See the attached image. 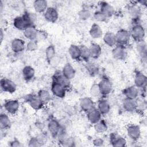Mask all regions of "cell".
Segmentation results:
<instances>
[{
    "mask_svg": "<svg viewBox=\"0 0 147 147\" xmlns=\"http://www.w3.org/2000/svg\"><path fill=\"white\" fill-rule=\"evenodd\" d=\"M37 20V16L33 13H25L23 15L16 17L13 21L14 27L19 30L24 31L27 28L34 26Z\"/></svg>",
    "mask_w": 147,
    "mask_h": 147,
    "instance_id": "obj_1",
    "label": "cell"
},
{
    "mask_svg": "<svg viewBox=\"0 0 147 147\" xmlns=\"http://www.w3.org/2000/svg\"><path fill=\"white\" fill-rule=\"evenodd\" d=\"M130 32L131 38L136 42L144 41L145 37V30L140 24H135L133 25Z\"/></svg>",
    "mask_w": 147,
    "mask_h": 147,
    "instance_id": "obj_2",
    "label": "cell"
},
{
    "mask_svg": "<svg viewBox=\"0 0 147 147\" xmlns=\"http://www.w3.org/2000/svg\"><path fill=\"white\" fill-rule=\"evenodd\" d=\"M117 44L125 46L130 42L131 36L130 32L126 29H121L118 30L115 34Z\"/></svg>",
    "mask_w": 147,
    "mask_h": 147,
    "instance_id": "obj_3",
    "label": "cell"
},
{
    "mask_svg": "<svg viewBox=\"0 0 147 147\" xmlns=\"http://www.w3.org/2000/svg\"><path fill=\"white\" fill-rule=\"evenodd\" d=\"M25 101L29 106L34 110H40L42 109L44 104L40 100L37 95L30 94L25 96Z\"/></svg>",
    "mask_w": 147,
    "mask_h": 147,
    "instance_id": "obj_4",
    "label": "cell"
},
{
    "mask_svg": "<svg viewBox=\"0 0 147 147\" xmlns=\"http://www.w3.org/2000/svg\"><path fill=\"white\" fill-rule=\"evenodd\" d=\"M20 103L17 99H8L3 104L4 110L9 114L14 115L19 110Z\"/></svg>",
    "mask_w": 147,
    "mask_h": 147,
    "instance_id": "obj_5",
    "label": "cell"
},
{
    "mask_svg": "<svg viewBox=\"0 0 147 147\" xmlns=\"http://www.w3.org/2000/svg\"><path fill=\"white\" fill-rule=\"evenodd\" d=\"M114 59L117 60H125L127 57V52L125 46L117 44L113 47L111 52Z\"/></svg>",
    "mask_w": 147,
    "mask_h": 147,
    "instance_id": "obj_6",
    "label": "cell"
},
{
    "mask_svg": "<svg viewBox=\"0 0 147 147\" xmlns=\"http://www.w3.org/2000/svg\"><path fill=\"white\" fill-rule=\"evenodd\" d=\"M0 87L1 90L7 93L13 94L17 90V86L11 80L3 78L0 80Z\"/></svg>",
    "mask_w": 147,
    "mask_h": 147,
    "instance_id": "obj_7",
    "label": "cell"
},
{
    "mask_svg": "<svg viewBox=\"0 0 147 147\" xmlns=\"http://www.w3.org/2000/svg\"><path fill=\"white\" fill-rule=\"evenodd\" d=\"M52 81L55 82L63 86L67 90L71 87L70 80L65 78L61 71H56L52 76Z\"/></svg>",
    "mask_w": 147,
    "mask_h": 147,
    "instance_id": "obj_8",
    "label": "cell"
},
{
    "mask_svg": "<svg viewBox=\"0 0 147 147\" xmlns=\"http://www.w3.org/2000/svg\"><path fill=\"white\" fill-rule=\"evenodd\" d=\"M61 124L55 119H51L47 125V128L51 136L53 138H56L61 129Z\"/></svg>",
    "mask_w": 147,
    "mask_h": 147,
    "instance_id": "obj_9",
    "label": "cell"
},
{
    "mask_svg": "<svg viewBox=\"0 0 147 147\" xmlns=\"http://www.w3.org/2000/svg\"><path fill=\"white\" fill-rule=\"evenodd\" d=\"M100 95L107 96L109 95L112 91V84L110 80L107 78H102L98 83Z\"/></svg>",
    "mask_w": 147,
    "mask_h": 147,
    "instance_id": "obj_10",
    "label": "cell"
},
{
    "mask_svg": "<svg viewBox=\"0 0 147 147\" xmlns=\"http://www.w3.org/2000/svg\"><path fill=\"white\" fill-rule=\"evenodd\" d=\"M51 91L53 96L60 99L64 98L67 92V90L63 86L53 81L51 86Z\"/></svg>",
    "mask_w": 147,
    "mask_h": 147,
    "instance_id": "obj_11",
    "label": "cell"
},
{
    "mask_svg": "<svg viewBox=\"0 0 147 147\" xmlns=\"http://www.w3.org/2000/svg\"><path fill=\"white\" fill-rule=\"evenodd\" d=\"M45 20L51 23L56 22L59 18V12L54 7H48L45 11L43 13Z\"/></svg>",
    "mask_w": 147,
    "mask_h": 147,
    "instance_id": "obj_12",
    "label": "cell"
},
{
    "mask_svg": "<svg viewBox=\"0 0 147 147\" xmlns=\"http://www.w3.org/2000/svg\"><path fill=\"white\" fill-rule=\"evenodd\" d=\"M128 137L133 141H136L141 137V129L138 125L131 124L128 126L126 129Z\"/></svg>",
    "mask_w": 147,
    "mask_h": 147,
    "instance_id": "obj_13",
    "label": "cell"
},
{
    "mask_svg": "<svg viewBox=\"0 0 147 147\" xmlns=\"http://www.w3.org/2000/svg\"><path fill=\"white\" fill-rule=\"evenodd\" d=\"M10 47L11 51L14 53H20L22 52L26 49V44L22 39L15 38L11 40Z\"/></svg>",
    "mask_w": 147,
    "mask_h": 147,
    "instance_id": "obj_14",
    "label": "cell"
},
{
    "mask_svg": "<svg viewBox=\"0 0 147 147\" xmlns=\"http://www.w3.org/2000/svg\"><path fill=\"white\" fill-rule=\"evenodd\" d=\"M134 82V86L138 88H145L147 84V77L142 72L140 71H137L135 74Z\"/></svg>",
    "mask_w": 147,
    "mask_h": 147,
    "instance_id": "obj_15",
    "label": "cell"
},
{
    "mask_svg": "<svg viewBox=\"0 0 147 147\" xmlns=\"http://www.w3.org/2000/svg\"><path fill=\"white\" fill-rule=\"evenodd\" d=\"M110 141L114 147H124L127 145L126 140L115 133L110 135Z\"/></svg>",
    "mask_w": 147,
    "mask_h": 147,
    "instance_id": "obj_16",
    "label": "cell"
},
{
    "mask_svg": "<svg viewBox=\"0 0 147 147\" xmlns=\"http://www.w3.org/2000/svg\"><path fill=\"white\" fill-rule=\"evenodd\" d=\"M99 10L101 11L107 18L111 17L115 13L114 7L107 2L101 1L99 3Z\"/></svg>",
    "mask_w": 147,
    "mask_h": 147,
    "instance_id": "obj_17",
    "label": "cell"
},
{
    "mask_svg": "<svg viewBox=\"0 0 147 147\" xmlns=\"http://www.w3.org/2000/svg\"><path fill=\"white\" fill-rule=\"evenodd\" d=\"M80 107L82 110L86 113L88 112L90 110L95 107V103L92 99L87 96L82 98L80 99Z\"/></svg>",
    "mask_w": 147,
    "mask_h": 147,
    "instance_id": "obj_18",
    "label": "cell"
},
{
    "mask_svg": "<svg viewBox=\"0 0 147 147\" xmlns=\"http://www.w3.org/2000/svg\"><path fill=\"white\" fill-rule=\"evenodd\" d=\"M123 109L127 112H134L138 109V103L136 99L125 98L122 102Z\"/></svg>",
    "mask_w": 147,
    "mask_h": 147,
    "instance_id": "obj_19",
    "label": "cell"
},
{
    "mask_svg": "<svg viewBox=\"0 0 147 147\" xmlns=\"http://www.w3.org/2000/svg\"><path fill=\"white\" fill-rule=\"evenodd\" d=\"M86 114L87 120L92 125L95 124L102 119V114L96 107L90 110Z\"/></svg>",
    "mask_w": 147,
    "mask_h": 147,
    "instance_id": "obj_20",
    "label": "cell"
},
{
    "mask_svg": "<svg viewBox=\"0 0 147 147\" xmlns=\"http://www.w3.org/2000/svg\"><path fill=\"white\" fill-rule=\"evenodd\" d=\"M140 91L135 86H130L125 88L123 91V94L126 98L136 99L139 96Z\"/></svg>",
    "mask_w": 147,
    "mask_h": 147,
    "instance_id": "obj_21",
    "label": "cell"
},
{
    "mask_svg": "<svg viewBox=\"0 0 147 147\" xmlns=\"http://www.w3.org/2000/svg\"><path fill=\"white\" fill-rule=\"evenodd\" d=\"M110 105L107 99L102 98L98 100L97 103V109L102 115L109 114L110 111Z\"/></svg>",
    "mask_w": 147,
    "mask_h": 147,
    "instance_id": "obj_22",
    "label": "cell"
},
{
    "mask_svg": "<svg viewBox=\"0 0 147 147\" xmlns=\"http://www.w3.org/2000/svg\"><path fill=\"white\" fill-rule=\"evenodd\" d=\"M89 34L92 38L98 39L103 36V33L100 25L96 23H94L91 25L89 30Z\"/></svg>",
    "mask_w": 147,
    "mask_h": 147,
    "instance_id": "obj_23",
    "label": "cell"
},
{
    "mask_svg": "<svg viewBox=\"0 0 147 147\" xmlns=\"http://www.w3.org/2000/svg\"><path fill=\"white\" fill-rule=\"evenodd\" d=\"M24 37L28 40H37L38 36V32L34 26H31L23 31Z\"/></svg>",
    "mask_w": 147,
    "mask_h": 147,
    "instance_id": "obj_24",
    "label": "cell"
},
{
    "mask_svg": "<svg viewBox=\"0 0 147 147\" xmlns=\"http://www.w3.org/2000/svg\"><path fill=\"white\" fill-rule=\"evenodd\" d=\"M103 41L104 43L109 47H114L117 45L115 33L111 32H107L103 35Z\"/></svg>",
    "mask_w": 147,
    "mask_h": 147,
    "instance_id": "obj_25",
    "label": "cell"
},
{
    "mask_svg": "<svg viewBox=\"0 0 147 147\" xmlns=\"http://www.w3.org/2000/svg\"><path fill=\"white\" fill-rule=\"evenodd\" d=\"M63 75L69 80L74 79L76 75V71L71 64L68 63L65 64L61 70Z\"/></svg>",
    "mask_w": 147,
    "mask_h": 147,
    "instance_id": "obj_26",
    "label": "cell"
},
{
    "mask_svg": "<svg viewBox=\"0 0 147 147\" xmlns=\"http://www.w3.org/2000/svg\"><path fill=\"white\" fill-rule=\"evenodd\" d=\"M33 7L37 13H44L48 7V2L45 0H35L33 2Z\"/></svg>",
    "mask_w": 147,
    "mask_h": 147,
    "instance_id": "obj_27",
    "label": "cell"
},
{
    "mask_svg": "<svg viewBox=\"0 0 147 147\" xmlns=\"http://www.w3.org/2000/svg\"><path fill=\"white\" fill-rule=\"evenodd\" d=\"M22 75L23 79L26 82L32 80L35 75V70L30 65H26L22 69Z\"/></svg>",
    "mask_w": 147,
    "mask_h": 147,
    "instance_id": "obj_28",
    "label": "cell"
},
{
    "mask_svg": "<svg viewBox=\"0 0 147 147\" xmlns=\"http://www.w3.org/2000/svg\"><path fill=\"white\" fill-rule=\"evenodd\" d=\"M136 48L141 59L145 62L146 61L147 47H146V44L145 40L138 42H136Z\"/></svg>",
    "mask_w": 147,
    "mask_h": 147,
    "instance_id": "obj_29",
    "label": "cell"
},
{
    "mask_svg": "<svg viewBox=\"0 0 147 147\" xmlns=\"http://www.w3.org/2000/svg\"><path fill=\"white\" fill-rule=\"evenodd\" d=\"M68 53L70 57L75 60H79L81 59V51L79 46L75 44H71L68 48Z\"/></svg>",
    "mask_w": 147,
    "mask_h": 147,
    "instance_id": "obj_30",
    "label": "cell"
},
{
    "mask_svg": "<svg viewBox=\"0 0 147 147\" xmlns=\"http://www.w3.org/2000/svg\"><path fill=\"white\" fill-rule=\"evenodd\" d=\"M90 57L94 59H98L102 53V48L97 43H92L88 47Z\"/></svg>",
    "mask_w": 147,
    "mask_h": 147,
    "instance_id": "obj_31",
    "label": "cell"
},
{
    "mask_svg": "<svg viewBox=\"0 0 147 147\" xmlns=\"http://www.w3.org/2000/svg\"><path fill=\"white\" fill-rule=\"evenodd\" d=\"M11 126V120L9 115L5 113L0 114V127L1 130L8 129Z\"/></svg>",
    "mask_w": 147,
    "mask_h": 147,
    "instance_id": "obj_32",
    "label": "cell"
},
{
    "mask_svg": "<svg viewBox=\"0 0 147 147\" xmlns=\"http://www.w3.org/2000/svg\"><path fill=\"white\" fill-rule=\"evenodd\" d=\"M37 96L40 99V100L44 104H47L52 100V95L50 92L47 90L42 89L38 91Z\"/></svg>",
    "mask_w": 147,
    "mask_h": 147,
    "instance_id": "obj_33",
    "label": "cell"
},
{
    "mask_svg": "<svg viewBox=\"0 0 147 147\" xmlns=\"http://www.w3.org/2000/svg\"><path fill=\"white\" fill-rule=\"evenodd\" d=\"M94 129L96 133L102 134L107 131L108 126L106 122L101 119L99 121L94 125Z\"/></svg>",
    "mask_w": 147,
    "mask_h": 147,
    "instance_id": "obj_34",
    "label": "cell"
},
{
    "mask_svg": "<svg viewBox=\"0 0 147 147\" xmlns=\"http://www.w3.org/2000/svg\"><path fill=\"white\" fill-rule=\"evenodd\" d=\"M45 55L46 60L49 63L56 56V49L55 46L53 45H48L45 49Z\"/></svg>",
    "mask_w": 147,
    "mask_h": 147,
    "instance_id": "obj_35",
    "label": "cell"
},
{
    "mask_svg": "<svg viewBox=\"0 0 147 147\" xmlns=\"http://www.w3.org/2000/svg\"><path fill=\"white\" fill-rule=\"evenodd\" d=\"M80 48L81 51V59L86 62L89 61L91 57L88 47L85 45H82L80 46Z\"/></svg>",
    "mask_w": 147,
    "mask_h": 147,
    "instance_id": "obj_36",
    "label": "cell"
},
{
    "mask_svg": "<svg viewBox=\"0 0 147 147\" xmlns=\"http://www.w3.org/2000/svg\"><path fill=\"white\" fill-rule=\"evenodd\" d=\"M130 14L133 20L134 21H137L141 17V10L136 6H132L130 10Z\"/></svg>",
    "mask_w": 147,
    "mask_h": 147,
    "instance_id": "obj_37",
    "label": "cell"
},
{
    "mask_svg": "<svg viewBox=\"0 0 147 147\" xmlns=\"http://www.w3.org/2000/svg\"><path fill=\"white\" fill-rule=\"evenodd\" d=\"M91 16V13L89 9H82L78 12V17L82 21H86L88 20Z\"/></svg>",
    "mask_w": 147,
    "mask_h": 147,
    "instance_id": "obj_38",
    "label": "cell"
},
{
    "mask_svg": "<svg viewBox=\"0 0 147 147\" xmlns=\"http://www.w3.org/2000/svg\"><path fill=\"white\" fill-rule=\"evenodd\" d=\"M38 48L37 40H29L26 44V49L29 52L35 51Z\"/></svg>",
    "mask_w": 147,
    "mask_h": 147,
    "instance_id": "obj_39",
    "label": "cell"
},
{
    "mask_svg": "<svg viewBox=\"0 0 147 147\" xmlns=\"http://www.w3.org/2000/svg\"><path fill=\"white\" fill-rule=\"evenodd\" d=\"M93 17L98 22H106L107 20L108 19L106 16L99 10H96L94 13L93 14Z\"/></svg>",
    "mask_w": 147,
    "mask_h": 147,
    "instance_id": "obj_40",
    "label": "cell"
},
{
    "mask_svg": "<svg viewBox=\"0 0 147 147\" xmlns=\"http://www.w3.org/2000/svg\"><path fill=\"white\" fill-rule=\"evenodd\" d=\"M90 92L93 97H98L100 95L99 88L98 84H93L90 90Z\"/></svg>",
    "mask_w": 147,
    "mask_h": 147,
    "instance_id": "obj_41",
    "label": "cell"
},
{
    "mask_svg": "<svg viewBox=\"0 0 147 147\" xmlns=\"http://www.w3.org/2000/svg\"><path fill=\"white\" fill-rule=\"evenodd\" d=\"M28 146L29 147H39L41 146V145L37 137H33L29 140Z\"/></svg>",
    "mask_w": 147,
    "mask_h": 147,
    "instance_id": "obj_42",
    "label": "cell"
},
{
    "mask_svg": "<svg viewBox=\"0 0 147 147\" xmlns=\"http://www.w3.org/2000/svg\"><path fill=\"white\" fill-rule=\"evenodd\" d=\"M41 146H42L45 145L47 142V136L44 133H41L40 134H38L36 136Z\"/></svg>",
    "mask_w": 147,
    "mask_h": 147,
    "instance_id": "obj_43",
    "label": "cell"
},
{
    "mask_svg": "<svg viewBox=\"0 0 147 147\" xmlns=\"http://www.w3.org/2000/svg\"><path fill=\"white\" fill-rule=\"evenodd\" d=\"M92 144L95 146H103L105 144V141L102 138L96 137L92 140Z\"/></svg>",
    "mask_w": 147,
    "mask_h": 147,
    "instance_id": "obj_44",
    "label": "cell"
},
{
    "mask_svg": "<svg viewBox=\"0 0 147 147\" xmlns=\"http://www.w3.org/2000/svg\"><path fill=\"white\" fill-rule=\"evenodd\" d=\"M9 146L11 147H21L22 146V144L20 141L17 139H14L10 142H9Z\"/></svg>",
    "mask_w": 147,
    "mask_h": 147,
    "instance_id": "obj_45",
    "label": "cell"
},
{
    "mask_svg": "<svg viewBox=\"0 0 147 147\" xmlns=\"http://www.w3.org/2000/svg\"><path fill=\"white\" fill-rule=\"evenodd\" d=\"M3 38H4L3 30V29L1 28V30H0V41H1V44H2V42H3Z\"/></svg>",
    "mask_w": 147,
    "mask_h": 147,
    "instance_id": "obj_46",
    "label": "cell"
},
{
    "mask_svg": "<svg viewBox=\"0 0 147 147\" xmlns=\"http://www.w3.org/2000/svg\"><path fill=\"white\" fill-rule=\"evenodd\" d=\"M147 3V1L146 0H141L140 1L138 2V3L142 5V6H146Z\"/></svg>",
    "mask_w": 147,
    "mask_h": 147,
    "instance_id": "obj_47",
    "label": "cell"
}]
</instances>
